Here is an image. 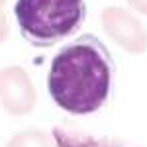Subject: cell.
I'll use <instances>...</instances> for the list:
<instances>
[{"label": "cell", "instance_id": "2", "mask_svg": "<svg viewBox=\"0 0 147 147\" xmlns=\"http://www.w3.org/2000/svg\"><path fill=\"white\" fill-rule=\"evenodd\" d=\"M22 37L34 47H53L86 20L84 0H18L14 6Z\"/></svg>", "mask_w": 147, "mask_h": 147}, {"label": "cell", "instance_id": "5", "mask_svg": "<svg viewBox=\"0 0 147 147\" xmlns=\"http://www.w3.org/2000/svg\"><path fill=\"white\" fill-rule=\"evenodd\" d=\"M53 141L55 147H127L125 143L110 137H94L84 131L67 129V127H53Z\"/></svg>", "mask_w": 147, "mask_h": 147}, {"label": "cell", "instance_id": "1", "mask_svg": "<svg viewBox=\"0 0 147 147\" xmlns=\"http://www.w3.org/2000/svg\"><path fill=\"white\" fill-rule=\"evenodd\" d=\"M116 65L96 35L82 34L53 57L47 90L59 108L77 116L100 110L114 84Z\"/></svg>", "mask_w": 147, "mask_h": 147}, {"label": "cell", "instance_id": "4", "mask_svg": "<svg viewBox=\"0 0 147 147\" xmlns=\"http://www.w3.org/2000/svg\"><path fill=\"white\" fill-rule=\"evenodd\" d=\"M0 100L12 116H26L35 108L37 90L26 69L12 65L0 71Z\"/></svg>", "mask_w": 147, "mask_h": 147}, {"label": "cell", "instance_id": "8", "mask_svg": "<svg viewBox=\"0 0 147 147\" xmlns=\"http://www.w3.org/2000/svg\"><path fill=\"white\" fill-rule=\"evenodd\" d=\"M127 4L136 12H141V14L147 16V0H127Z\"/></svg>", "mask_w": 147, "mask_h": 147}, {"label": "cell", "instance_id": "7", "mask_svg": "<svg viewBox=\"0 0 147 147\" xmlns=\"http://www.w3.org/2000/svg\"><path fill=\"white\" fill-rule=\"evenodd\" d=\"M8 34H10V28H8L6 14H4V10H0V43H4V41H6Z\"/></svg>", "mask_w": 147, "mask_h": 147}, {"label": "cell", "instance_id": "6", "mask_svg": "<svg viewBox=\"0 0 147 147\" xmlns=\"http://www.w3.org/2000/svg\"><path fill=\"white\" fill-rule=\"evenodd\" d=\"M6 147H55V141L51 143V137L47 131L39 127H30L12 136Z\"/></svg>", "mask_w": 147, "mask_h": 147}, {"label": "cell", "instance_id": "3", "mask_svg": "<svg viewBox=\"0 0 147 147\" xmlns=\"http://www.w3.org/2000/svg\"><path fill=\"white\" fill-rule=\"evenodd\" d=\"M100 22L106 35H110L127 53L139 55L147 51V30L131 12L118 6H108L102 10Z\"/></svg>", "mask_w": 147, "mask_h": 147}, {"label": "cell", "instance_id": "9", "mask_svg": "<svg viewBox=\"0 0 147 147\" xmlns=\"http://www.w3.org/2000/svg\"><path fill=\"white\" fill-rule=\"evenodd\" d=\"M4 4H6V0H0V10H4Z\"/></svg>", "mask_w": 147, "mask_h": 147}]
</instances>
